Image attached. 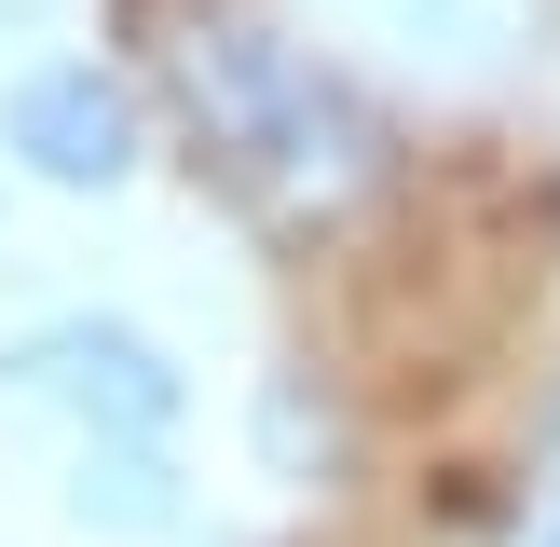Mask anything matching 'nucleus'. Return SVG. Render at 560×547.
I'll return each mask as SVG.
<instances>
[{"instance_id": "1", "label": "nucleus", "mask_w": 560, "mask_h": 547, "mask_svg": "<svg viewBox=\"0 0 560 547\" xmlns=\"http://www.w3.org/2000/svg\"><path fill=\"white\" fill-rule=\"evenodd\" d=\"M164 27V82H178L191 137L260 191L273 219H342L383 178V109L328 69L315 42L260 27L246 0H151Z\"/></svg>"}, {"instance_id": "2", "label": "nucleus", "mask_w": 560, "mask_h": 547, "mask_svg": "<svg viewBox=\"0 0 560 547\" xmlns=\"http://www.w3.org/2000/svg\"><path fill=\"white\" fill-rule=\"evenodd\" d=\"M0 397L82 410L96 438H164L178 424V370H164L137 328H109V315H55V328H27V342H0Z\"/></svg>"}, {"instance_id": "3", "label": "nucleus", "mask_w": 560, "mask_h": 547, "mask_svg": "<svg viewBox=\"0 0 560 547\" xmlns=\"http://www.w3.org/2000/svg\"><path fill=\"white\" fill-rule=\"evenodd\" d=\"M0 151L55 191H109V178H137V96L109 69H82V55H55V69H27L0 96Z\"/></svg>"}, {"instance_id": "4", "label": "nucleus", "mask_w": 560, "mask_h": 547, "mask_svg": "<svg viewBox=\"0 0 560 547\" xmlns=\"http://www.w3.org/2000/svg\"><path fill=\"white\" fill-rule=\"evenodd\" d=\"M355 14H370L383 42L438 55V69H492V55L520 42V0H355Z\"/></svg>"}, {"instance_id": "5", "label": "nucleus", "mask_w": 560, "mask_h": 547, "mask_svg": "<svg viewBox=\"0 0 560 547\" xmlns=\"http://www.w3.org/2000/svg\"><path fill=\"white\" fill-rule=\"evenodd\" d=\"M69 507H82V520H109V534H164V520H178V492H164V465L137 452V438H96Z\"/></svg>"}, {"instance_id": "6", "label": "nucleus", "mask_w": 560, "mask_h": 547, "mask_svg": "<svg viewBox=\"0 0 560 547\" xmlns=\"http://www.w3.org/2000/svg\"><path fill=\"white\" fill-rule=\"evenodd\" d=\"M506 547H560V397H547V438H534V479H520V534Z\"/></svg>"}]
</instances>
